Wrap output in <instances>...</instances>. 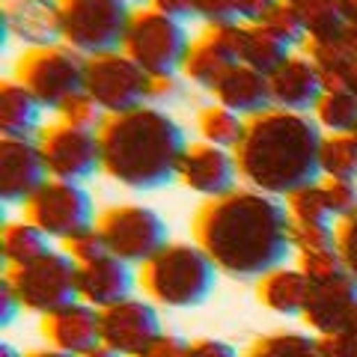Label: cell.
<instances>
[{
  "instance_id": "obj_1",
  "label": "cell",
  "mask_w": 357,
  "mask_h": 357,
  "mask_svg": "<svg viewBox=\"0 0 357 357\" xmlns=\"http://www.w3.org/2000/svg\"><path fill=\"white\" fill-rule=\"evenodd\" d=\"M286 203L253 188L206 199L191 218L194 244L232 280H259L292 253Z\"/></svg>"
},
{
  "instance_id": "obj_2",
  "label": "cell",
  "mask_w": 357,
  "mask_h": 357,
  "mask_svg": "<svg viewBox=\"0 0 357 357\" xmlns=\"http://www.w3.org/2000/svg\"><path fill=\"white\" fill-rule=\"evenodd\" d=\"M321 128L312 114H295L283 107H268L250 116L244 137L236 146L238 176L253 191L268 197H289L321 178L319 146Z\"/></svg>"
},
{
  "instance_id": "obj_3",
  "label": "cell",
  "mask_w": 357,
  "mask_h": 357,
  "mask_svg": "<svg viewBox=\"0 0 357 357\" xmlns=\"http://www.w3.org/2000/svg\"><path fill=\"white\" fill-rule=\"evenodd\" d=\"M98 143L102 173L131 191H158L176 182L188 149L185 128L158 105L107 116L98 128Z\"/></svg>"
},
{
  "instance_id": "obj_4",
  "label": "cell",
  "mask_w": 357,
  "mask_h": 357,
  "mask_svg": "<svg viewBox=\"0 0 357 357\" xmlns=\"http://www.w3.org/2000/svg\"><path fill=\"white\" fill-rule=\"evenodd\" d=\"M218 265L203 248L185 241H170L137 268V286L152 304L161 307H197L211 295Z\"/></svg>"
},
{
  "instance_id": "obj_5",
  "label": "cell",
  "mask_w": 357,
  "mask_h": 357,
  "mask_svg": "<svg viewBox=\"0 0 357 357\" xmlns=\"http://www.w3.org/2000/svg\"><path fill=\"white\" fill-rule=\"evenodd\" d=\"M191 39L194 36H188L185 21H176L152 6H134L122 51L149 77L182 75Z\"/></svg>"
},
{
  "instance_id": "obj_6",
  "label": "cell",
  "mask_w": 357,
  "mask_h": 357,
  "mask_svg": "<svg viewBox=\"0 0 357 357\" xmlns=\"http://www.w3.org/2000/svg\"><path fill=\"white\" fill-rule=\"evenodd\" d=\"M63 42L84 57L122 51L134 6L128 0H60Z\"/></svg>"
},
{
  "instance_id": "obj_7",
  "label": "cell",
  "mask_w": 357,
  "mask_h": 357,
  "mask_svg": "<svg viewBox=\"0 0 357 357\" xmlns=\"http://www.w3.org/2000/svg\"><path fill=\"white\" fill-rule=\"evenodd\" d=\"M84 72L86 57L60 42L48 48H24L15 60L13 77L39 98L42 107L57 110L69 96L84 89Z\"/></svg>"
},
{
  "instance_id": "obj_8",
  "label": "cell",
  "mask_w": 357,
  "mask_h": 357,
  "mask_svg": "<svg viewBox=\"0 0 357 357\" xmlns=\"http://www.w3.org/2000/svg\"><path fill=\"white\" fill-rule=\"evenodd\" d=\"M3 277L13 283L21 307L42 316L77 301V265L66 250L51 248L27 265L6 268Z\"/></svg>"
},
{
  "instance_id": "obj_9",
  "label": "cell",
  "mask_w": 357,
  "mask_h": 357,
  "mask_svg": "<svg viewBox=\"0 0 357 357\" xmlns=\"http://www.w3.org/2000/svg\"><path fill=\"white\" fill-rule=\"evenodd\" d=\"M96 229L102 232L107 253L119 256L128 265H143L152 259L167 241V223L155 208L140 203H119L98 211Z\"/></svg>"
},
{
  "instance_id": "obj_10",
  "label": "cell",
  "mask_w": 357,
  "mask_h": 357,
  "mask_svg": "<svg viewBox=\"0 0 357 357\" xmlns=\"http://www.w3.org/2000/svg\"><path fill=\"white\" fill-rule=\"evenodd\" d=\"M21 208H24L27 223L63 244L81 236L84 229L96 227L98 218L86 188L77 182H63V178H48Z\"/></svg>"
},
{
  "instance_id": "obj_11",
  "label": "cell",
  "mask_w": 357,
  "mask_h": 357,
  "mask_svg": "<svg viewBox=\"0 0 357 357\" xmlns=\"http://www.w3.org/2000/svg\"><path fill=\"white\" fill-rule=\"evenodd\" d=\"M84 89L96 98L107 116L128 114L134 107L149 105V75L126 51L86 57Z\"/></svg>"
},
{
  "instance_id": "obj_12",
  "label": "cell",
  "mask_w": 357,
  "mask_h": 357,
  "mask_svg": "<svg viewBox=\"0 0 357 357\" xmlns=\"http://www.w3.org/2000/svg\"><path fill=\"white\" fill-rule=\"evenodd\" d=\"M36 143L42 149L45 167H48L51 178H63V182L84 185L102 170V143H98V131L72 128L66 122H48L36 134Z\"/></svg>"
},
{
  "instance_id": "obj_13",
  "label": "cell",
  "mask_w": 357,
  "mask_h": 357,
  "mask_svg": "<svg viewBox=\"0 0 357 357\" xmlns=\"http://www.w3.org/2000/svg\"><path fill=\"white\" fill-rule=\"evenodd\" d=\"M102 342L122 357H140L161 337V316L152 301L126 298L98 310Z\"/></svg>"
},
{
  "instance_id": "obj_14",
  "label": "cell",
  "mask_w": 357,
  "mask_h": 357,
  "mask_svg": "<svg viewBox=\"0 0 357 357\" xmlns=\"http://www.w3.org/2000/svg\"><path fill=\"white\" fill-rule=\"evenodd\" d=\"M48 178L51 176L36 137L0 140V199L3 206H24Z\"/></svg>"
},
{
  "instance_id": "obj_15",
  "label": "cell",
  "mask_w": 357,
  "mask_h": 357,
  "mask_svg": "<svg viewBox=\"0 0 357 357\" xmlns=\"http://www.w3.org/2000/svg\"><path fill=\"white\" fill-rule=\"evenodd\" d=\"M236 27L238 24H203V30L191 39V51L185 57V69H182L185 81L211 93L220 77L232 66H238Z\"/></svg>"
},
{
  "instance_id": "obj_16",
  "label": "cell",
  "mask_w": 357,
  "mask_h": 357,
  "mask_svg": "<svg viewBox=\"0 0 357 357\" xmlns=\"http://www.w3.org/2000/svg\"><path fill=\"white\" fill-rule=\"evenodd\" d=\"M238 164L236 155L229 149L211 146V143H188L185 158L178 164V182H182L188 191H194L206 199L223 197L229 191H236L238 182Z\"/></svg>"
},
{
  "instance_id": "obj_17",
  "label": "cell",
  "mask_w": 357,
  "mask_h": 357,
  "mask_svg": "<svg viewBox=\"0 0 357 357\" xmlns=\"http://www.w3.org/2000/svg\"><path fill=\"white\" fill-rule=\"evenodd\" d=\"M3 45L9 36L27 48H48L63 42V13L60 0H3L0 6Z\"/></svg>"
},
{
  "instance_id": "obj_18",
  "label": "cell",
  "mask_w": 357,
  "mask_h": 357,
  "mask_svg": "<svg viewBox=\"0 0 357 357\" xmlns=\"http://www.w3.org/2000/svg\"><path fill=\"white\" fill-rule=\"evenodd\" d=\"M268 86H271V105L295 110V114H312V107L319 105L321 93H325L316 63L301 51H292L268 75Z\"/></svg>"
},
{
  "instance_id": "obj_19",
  "label": "cell",
  "mask_w": 357,
  "mask_h": 357,
  "mask_svg": "<svg viewBox=\"0 0 357 357\" xmlns=\"http://www.w3.org/2000/svg\"><path fill=\"white\" fill-rule=\"evenodd\" d=\"M42 337L51 349L66 354H84L86 349L102 342V328H98V310L84 304V301H72L60 310L42 316Z\"/></svg>"
},
{
  "instance_id": "obj_20",
  "label": "cell",
  "mask_w": 357,
  "mask_h": 357,
  "mask_svg": "<svg viewBox=\"0 0 357 357\" xmlns=\"http://www.w3.org/2000/svg\"><path fill=\"white\" fill-rule=\"evenodd\" d=\"M354 310H357V280L351 274H342L328 283H312L310 301L301 319L319 337H325V333H340L349 328Z\"/></svg>"
},
{
  "instance_id": "obj_21",
  "label": "cell",
  "mask_w": 357,
  "mask_h": 357,
  "mask_svg": "<svg viewBox=\"0 0 357 357\" xmlns=\"http://www.w3.org/2000/svg\"><path fill=\"white\" fill-rule=\"evenodd\" d=\"M137 283V271H131L128 262H122L119 256L107 253L96 262L77 265V301L105 310L116 301L131 298V289Z\"/></svg>"
},
{
  "instance_id": "obj_22",
  "label": "cell",
  "mask_w": 357,
  "mask_h": 357,
  "mask_svg": "<svg viewBox=\"0 0 357 357\" xmlns=\"http://www.w3.org/2000/svg\"><path fill=\"white\" fill-rule=\"evenodd\" d=\"M211 96H215V102L236 110L238 116L250 119V116H259L265 114L271 105V86H268V75L250 69V66H232L218 81V86L211 89Z\"/></svg>"
},
{
  "instance_id": "obj_23",
  "label": "cell",
  "mask_w": 357,
  "mask_h": 357,
  "mask_svg": "<svg viewBox=\"0 0 357 357\" xmlns=\"http://www.w3.org/2000/svg\"><path fill=\"white\" fill-rule=\"evenodd\" d=\"M312 283L301 268H274L256 280V298L277 316H304Z\"/></svg>"
},
{
  "instance_id": "obj_24",
  "label": "cell",
  "mask_w": 357,
  "mask_h": 357,
  "mask_svg": "<svg viewBox=\"0 0 357 357\" xmlns=\"http://www.w3.org/2000/svg\"><path fill=\"white\" fill-rule=\"evenodd\" d=\"M42 128L39 98L21 86L15 77L0 84V131L3 137H36Z\"/></svg>"
},
{
  "instance_id": "obj_25",
  "label": "cell",
  "mask_w": 357,
  "mask_h": 357,
  "mask_svg": "<svg viewBox=\"0 0 357 357\" xmlns=\"http://www.w3.org/2000/svg\"><path fill=\"white\" fill-rule=\"evenodd\" d=\"M236 51H238V63L250 66V69L271 75L280 66L292 48L283 45L268 27L262 24H238L236 27Z\"/></svg>"
},
{
  "instance_id": "obj_26",
  "label": "cell",
  "mask_w": 357,
  "mask_h": 357,
  "mask_svg": "<svg viewBox=\"0 0 357 357\" xmlns=\"http://www.w3.org/2000/svg\"><path fill=\"white\" fill-rule=\"evenodd\" d=\"M48 248V236L39 232L33 223L27 220H3V229H0V256H3L6 268H18L27 265Z\"/></svg>"
},
{
  "instance_id": "obj_27",
  "label": "cell",
  "mask_w": 357,
  "mask_h": 357,
  "mask_svg": "<svg viewBox=\"0 0 357 357\" xmlns=\"http://www.w3.org/2000/svg\"><path fill=\"white\" fill-rule=\"evenodd\" d=\"M244 126H248V119L218 102L206 105L197 114V131H199V137H203V143H211V146H220L229 152H236V146L241 143Z\"/></svg>"
},
{
  "instance_id": "obj_28",
  "label": "cell",
  "mask_w": 357,
  "mask_h": 357,
  "mask_svg": "<svg viewBox=\"0 0 357 357\" xmlns=\"http://www.w3.org/2000/svg\"><path fill=\"white\" fill-rule=\"evenodd\" d=\"M312 119L325 134H354L357 131V96L351 89H325L319 105L312 107Z\"/></svg>"
},
{
  "instance_id": "obj_29",
  "label": "cell",
  "mask_w": 357,
  "mask_h": 357,
  "mask_svg": "<svg viewBox=\"0 0 357 357\" xmlns=\"http://www.w3.org/2000/svg\"><path fill=\"white\" fill-rule=\"evenodd\" d=\"M241 357H321V351H319V340L307 337V333L280 331L256 337Z\"/></svg>"
},
{
  "instance_id": "obj_30",
  "label": "cell",
  "mask_w": 357,
  "mask_h": 357,
  "mask_svg": "<svg viewBox=\"0 0 357 357\" xmlns=\"http://www.w3.org/2000/svg\"><path fill=\"white\" fill-rule=\"evenodd\" d=\"M319 170L331 178H357V137L325 134L319 146Z\"/></svg>"
},
{
  "instance_id": "obj_31",
  "label": "cell",
  "mask_w": 357,
  "mask_h": 357,
  "mask_svg": "<svg viewBox=\"0 0 357 357\" xmlns=\"http://www.w3.org/2000/svg\"><path fill=\"white\" fill-rule=\"evenodd\" d=\"M307 24V36H337L345 30L340 0H289Z\"/></svg>"
},
{
  "instance_id": "obj_32",
  "label": "cell",
  "mask_w": 357,
  "mask_h": 357,
  "mask_svg": "<svg viewBox=\"0 0 357 357\" xmlns=\"http://www.w3.org/2000/svg\"><path fill=\"white\" fill-rule=\"evenodd\" d=\"M262 27H268L283 45H289L292 51H301V45L307 42V24L301 18L298 9L289 3V0H277V3L268 9V15L259 21Z\"/></svg>"
},
{
  "instance_id": "obj_33",
  "label": "cell",
  "mask_w": 357,
  "mask_h": 357,
  "mask_svg": "<svg viewBox=\"0 0 357 357\" xmlns=\"http://www.w3.org/2000/svg\"><path fill=\"white\" fill-rule=\"evenodd\" d=\"M54 114H57V119L66 122V126L84 128V131H98L102 128V122L107 119V114L98 107V102L86 93V89H77V93L66 98Z\"/></svg>"
},
{
  "instance_id": "obj_34",
  "label": "cell",
  "mask_w": 357,
  "mask_h": 357,
  "mask_svg": "<svg viewBox=\"0 0 357 357\" xmlns=\"http://www.w3.org/2000/svg\"><path fill=\"white\" fill-rule=\"evenodd\" d=\"M286 211L292 220H304V223H331V211L325 206V194H321V185L312 182L301 191L286 197Z\"/></svg>"
},
{
  "instance_id": "obj_35",
  "label": "cell",
  "mask_w": 357,
  "mask_h": 357,
  "mask_svg": "<svg viewBox=\"0 0 357 357\" xmlns=\"http://www.w3.org/2000/svg\"><path fill=\"white\" fill-rule=\"evenodd\" d=\"M292 220V218H289ZM292 236V250L301 253H316V250H333L337 248V227L333 223H304V220H292L289 227Z\"/></svg>"
},
{
  "instance_id": "obj_36",
  "label": "cell",
  "mask_w": 357,
  "mask_h": 357,
  "mask_svg": "<svg viewBox=\"0 0 357 357\" xmlns=\"http://www.w3.org/2000/svg\"><path fill=\"white\" fill-rule=\"evenodd\" d=\"M321 194H325V206L333 220H342L357 211V178H319Z\"/></svg>"
},
{
  "instance_id": "obj_37",
  "label": "cell",
  "mask_w": 357,
  "mask_h": 357,
  "mask_svg": "<svg viewBox=\"0 0 357 357\" xmlns=\"http://www.w3.org/2000/svg\"><path fill=\"white\" fill-rule=\"evenodd\" d=\"M298 268L307 274L310 283H328V280H337V277L349 274L337 248L333 250H316V253H301Z\"/></svg>"
},
{
  "instance_id": "obj_38",
  "label": "cell",
  "mask_w": 357,
  "mask_h": 357,
  "mask_svg": "<svg viewBox=\"0 0 357 357\" xmlns=\"http://www.w3.org/2000/svg\"><path fill=\"white\" fill-rule=\"evenodd\" d=\"M63 250L72 256L75 265H86V262H96V259H102V256H107V244L102 238V232H98L96 227H89V229L81 232V236L66 241Z\"/></svg>"
},
{
  "instance_id": "obj_39",
  "label": "cell",
  "mask_w": 357,
  "mask_h": 357,
  "mask_svg": "<svg viewBox=\"0 0 357 357\" xmlns=\"http://www.w3.org/2000/svg\"><path fill=\"white\" fill-rule=\"evenodd\" d=\"M333 227H337V250L345 262V271L357 280V211L337 220Z\"/></svg>"
},
{
  "instance_id": "obj_40",
  "label": "cell",
  "mask_w": 357,
  "mask_h": 357,
  "mask_svg": "<svg viewBox=\"0 0 357 357\" xmlns=\"http://www.w3.org/2000/svg\"><path fill=\"white\" fill-rule=\"evenodd\" d=\"M206 24H241V0H199Z\"/></svg>"
},
{
  "instance_id": "obj_41",
  "label": "cell",
  "mask_w": 357,
  "mask_h": 357,
  "mask_svg": "<svg viewBox=\"0 0 357 357\" xmlns=\"http://www.w3.org/2000/svg\"><path fill=\"white\" fill-rule=\"evenodd\" d=\"M319 351L321 357H357V337L354 333H325L319 337Z\"/></svg>"
},
{
  "instance_id": "obj_42",
  "label": "cell",
  "mask_w": 357,
  "mask_h": 357,
  "mask_svg": "<svg viewBox=\"0 0 357 357\" xmlns=\"http://www.w3.org/2000/svg\"><path fill=\"white\" fill-rule=\"evenodd\" d=\"M188 349H191L188 340L173 337V333H161V337L155 340L140 357H188Z\"/></svg>"
},
{
  "instance_id": "obj_43",
  "label": "cell",
  "mask_w": 357,
  "mask_h": 357,
  "mask_svg": "<svg viewBox=\"0 0 357 357\" xmlns=\"http://www.w3.org/2000/svg\"><path fill=\"white\" fill-rule=\"evenodd\" d=\"M182 93V77L178 75H164V77H149V105H164Z\"/></svg>"
},
{
  "instance_id": "obj_44",
  "label": "cell",
  "mask_w": 357,
  "mask_h": 357,
  "mask_svg": "<svg viewBox=\"0 0 357 357\" xmlns=\"http://www.w3.org/2000/svg\"><path fill=\"white\" fill-rule=\"evenodd\" d=\"M152 9L170 15L176 21H188V18H199V0H149Z\"/></svg>"
},
{
  "instance_id": "obj_45",
  "label": "cell",
  "mask_w": 357,
  "mask_h": 357,
  "mask_svg": "<svg viewBox=\"0 0 357 357\" xmlns=\"http://www.w3.org/2000/svg\"><path fill=\"white\" fill-rule=\"evenodd\" d=\"M188 357H238L236 349L223 340H194Z\"/></svg>"
},
{
  "instance_id": "obj_46",
  "label": "cell",
  "mask_w": 357,
  "mask_h": 357,
  "mask_svg": "<svg viewBox=\"0 0 357 357\" xmlns=\"http://www.w3.org/2000/svg\"><path fill=\"white\" fill-rule=\"evenodd\" d=\"M0 289H3V298H0V307H3V312H0V325H13L15 321V316H18V307H21V301H18V295H15V289H13V283L3 277V283H0Z\"/></svg>"
},
{
  "instance_id": "obj_47",
  "label": "cell",
  "mask_w": 357,
  "mask_h": 357,
  "mask_svg": "<svg viewBox=\"0 0 357 357\" xmlns=\"http://www.w3.org/2000/svg\"><path fill=\"white\" fill-rule=\"evenodd\" d=\"M277 0H241V24H259Z\"/></svg>"
},
{
  "instance_id": "obj_48",
  "label": "cell",
  "mask_w": 357,
  "mask_h": 357,
  "mask_svg": "<svg viewBox=\"0 0 357 357\" xmlns=\"http://www.w3.org/2000/svg\"><path fill=\"white\" fill-rule=\"evenodd\" d=\"M77 357H122V354H116L114 349H107L105 342H98V345H93V349H86L84 354H77Z\"/></svg>"
},
{
  "instance_id": "obj_49",
  "label": "cell",
  "mask_w": 357,
  "mask_h": 357,
  "mask_svg": "<svg viewBox=\"0 0 357 357\" xmlns=\"http://www.w3.org/2000/svg\"><path fill=\"white\" fill-rule=\"evenodd\" d=\"M340 6H342V18H345V24H351V21H357V0H340Z\"/></svg>"
},
{
  "instance_id": "obj_50",
  "label": "cell",
  "mask_w": 357,
  "mask_h": 357,
  "mask_svg": "<svg viewBox=\"0 0 357 357\" xmlns=\"http://www.w3.org/2000/svg\"><path fill=\"white\" fill-rule=\"evenodd\" d=\"M24 357H75V354H66L57 349H36V351H27Z\"/></svg>"
},
{
  "instance_id": "obj_51",
  "label": "cell",
  "mask_w": 357,
  "mask_h": 357,
  "mask_svg": "<svg viewBox=\"0 0 357 357\" xmlns=\"http://www.w3.org/2000/svg\"><path fill=\"white\" fill-rule=\"evenodd\" d=\"M0 357H24V354H18V351L13 349V345L3 342V345H0Z\"/></svg>"
},
{
  "instance_id": "obj_52",
  "label": "cell",
  "mask_w": 357,
  "mask_h": 357,
  "mask_svg": "<svg viewBox=\"0 0 357 357\" xmlns=\"http://www.w3.org/2000/svg\"><path fill=\"white\" fill-rule=\"evenodd\" d=\"M345 33H349V39L357 45V21H351V24H345Z\"/></svg>"
},
{
  "instance_id": "obj_53",
  "label": "cell",
  "mask_w": 357,
  "mask_h": 357,
  "mask_svg": "<svg viewBox=\"0 0 357 357\" xmlns=\"http://www.w3.org/2000/svg\"><path fill=\"white\" fill-rule=\"evenodd\" d=\"M345 333H354V337H357V310H354V316L349 321V328H345Z\"/></svg>"
},
{
  "instance_id": "obj_54",
  "label": "cell",
  "mask_w": 357,
  "mask_h": 357,
  "mask_svg": "<svg viewBox=\"0 0 357 357\" xmlns=\"http://www.w3.org/2000/svg\"><path fill=\"white\" fill-rule=\"evenodd\" d=\"M131 6H140V3H149V0H128Z\"/></svg>"
},
{
  "instance_id": "obj_55",
  "label": "cell",
  "mask_w": 357,
  "mask_h": 357,
  "mask_svg": "<svg viewBox=\"0 0 357 357\" xmlns=\"http://www.w3.org/2000/svg\"><path fill=\"white\" fill-rule=\"evenodd\" d=\"M354 137H357V131H354Z\"/></svg>"
}]
</instances>
